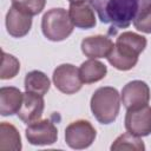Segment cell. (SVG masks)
<instances>
[{
    "mask_svg": "<svg viewBox=\"0 0 151 151\" xmlns=\"http://www.w3.org/2000/svg\"><path fill=\"white\" fill-rule=\"evenodd\" d=\"M104 24L112 28H126L151 0H87Z\"/></svg>",
    "mask_w": 151,
    "mask_h": 151,
    "instance_id": "1",
    "label": "cell"
},
{
    "mask_svg": "<svg viewBox=\"0 0 151 151\" xmlns=\"http://www.w3.org/2000/svg\"><path fill=\"white\" fill-rule=\"evenodd\" d=\"M146 38L134 32L122 33L116 44L106 57L107 61L119 71H129L133 68L138 61V55L146 47Z\"/></svg>",
    "mask_w": 151,
    "mask_h": 151,
    "instance_id": "2",
    "label": "cell"
},
{
    "mask_svg": "<svg viewBox=\"0 0 151 151\" xmlns=\"http://www.w3.org/2000/svg\"><path fill=\"white\" fill-rule=\"evenodd\" d=\"M120 109V96L111 86L99 87L91 98V111L100 124H111L116 120Z\"/></svg>",
    "mask_w": 151,
    "mask_h": 151,
    "instance_id": "3",
    "label": "cell"
},
{
    "mask_svg": "<svg viewBox=\"0 0 151 151\" xmlns=\"http://www.w3.org/2000/svg\"><path fill=\"white\" fill-rule=\"evenodd\" d=\"M73 27L68 12L61 7L47 11L41 19L42 33L51 41L65 40L73 32Z\"/></svg>",
    "mask_w": 151,
    "mask_h": 151,
    "instance_id": "4",
    "label": "cell"
},
{
    "mask_svg": "<svg viewBox=\"0 0 151 151\" xmlns=\"http://www.w3.org/2000/svg\"><path fill=\"white\" fill-rule=\"evenodd\" d=\"M97 136L96 129L87 120H76L71 123L65 130V142L66 144L76 150H81L88 147Z\"/></svg>",
    "mask_w": 151,
    "mask_h": 151,
    "instance_id": "5",
    "label": "cell"
},
{
    "mask_svg": "<svg viewBox=\"0 0 151 151\" xmlns=\"http://www.w3.org/2000/svg\"><path fill=\"white\" fill-rule=\"evenodd\" d=\"M53 83L60 92L66 94L78 92L84 84L80 79L79 70L72 64L59 65L53 72Z\"/></svg>",
    "mask_w": 151,
    "mask_h": 151,
    "instance_id": "6",
    "label": "cell"
},
{
    "mask_svg": "<svg viewBox=\"0 0 151 151\" xmlns=\"http://www.w3.org/2000/svg\"><path fill=\"white\" fill-rule=\"evenodd\" d=\"M26 138L32 145H52L57 142L58 130L50 119H39L28 124Z\"/></svg>",
    "mask_w": 151,
    "mask_h": 151,
    "instance_id": "7",
    "label": "cell"
},
{
    "mask_svg": "<svg viewBox=\"0 0 151 151\" xmlns=\"http://www.w3.org/2000/svg\"><path fill=\"white\" fill-rule=\"evenodd\" d=\"M125 127L127 132L145 137L151 133V106L145 105L138 109L127 110L125 116Z\"/></svg>",
    "mask_w": 151,
    "mask_h": 151,
    "instance_id": "8",
    "label": "cell"
},
{
    "mask_svg": "<svg viewBox=\"0 0 151 151\" xmlns=\"http://www.w3.org/2000/svg\"><path fill=\"white\" fill-rule=\"evenodd\" d=\"M120 98L127 110L145 106L150 100L149 85L142 80H132L123 87Z\"/></svg>",
    "mask_w": 151,
    "mask_h": 151,
    "instance_id": "9",
    "label": "cell"
},
{
    "mask_svg": "<svg viewBox=\"0 0 151 151\" xmlns=\"http://www.w3.org/2000/svg\"><path fill=\"white\" fill-rule=\"evenodd\" d=\"M44 107H45V103L42 96L32 92H26L24 94L21 107L17 114L25 124H31L41 118Z\"/></svg>",
    "mask_w": 151,
    "mask_h": 151,
    "instance_id": "10",
    "label": "cell"
},
{
    "mask_svg": "<svg viewBox=\"0 0 151 151\" xmlns=\"http://www.w3.org/2000/svg\"><path fill=\"white\" fill-rule=\"evenodd\" d=\"M32 27V17L12 6L6 14V28L14 38L25 37Z\"/></svg>",
    "mask_w": 151,
    "mask_h": 151,
    "instance_id": "11",
    "label": "cell"
},
{
    "mask_svg": "<svg viewBox=\"0 0 151 151\" xmlns=\"http://www.w3.org/2000/svg\"><path fill=\"white\" fill-rule=\"evenodd\" d=\"M113 46L114 45L110 38L100 34L87 37L81 41V51L90 59L106 58L112 51Z\"/></svg>",
    "mask_w": 151,
    "mask_h": 151,
    "instance_id": "12",
    "label": "cell"
},
{
    "mask_svg": "<svg viewBox=\"0 0 151 151\" xmlns=\"http://www.w3.org/2000/svg\"><path fill=\"white\" fill-rule=\"evenodd\" d=\"M68 14L73 25L78 28L88 29L96 26V17L92 6L88 1H81L76 4H70Z\"/></svg>",
    "mask_w": 151,
    "mask_h": 151,
    "instance_id": "13",
    "label": "cell"
},
{
    "mask_svg": "<svg viewBox=\"0 0 151 151\" xmlns=\"http://www.w3.org/2000/svg\"><path fill=\"white\" fill-rule=\"evenodd\" d=\"M24 100V94L17 87L6 86L0 88V113L1 116H12L18 113Z\"/></svg>",
    "mask_w": 151,
    "mask_h": 151,
    "instance_id": "14",
    "label": "cell"
},
{
    "mask_svg": "<svg viewBox=\"0 0 151 151\" xmlns=\"http://www.w3.org/2000/svg\"><path fill=\"white\" fill-rule=\"evenodd\" d=\"M0 150L19 151L21 150V137L17 127L9 123L0 124Z\"/></svg>",
    "mask_w": 151,
    "mask_h": 151,
    "instance_id": "15",
    "label": "cell"
},
{
    "mask_svg": "<svg viewBox=\"0 0 151 151\" xmlns=\"http://www.w3.org/2000/svg\"><path fill=\"white\" fill-rule=\"evenodd\" d=\"M107 73V67L96 60V59H88L84 61L79 68V76L83 83L85 84H92L101 80Z\"/></svg>",
    "mask_w": 151,
    "mask_h": 151,
    "instance_id": "16",
    "label": "cell"
},
{
    "mask_svg": "<svg viewBox=\"0 0 151 151\" xmlns=\"http://www.w3.org/2000/svg\"><path fill=\"white\" fill-rule=\"evenodd\" d=\"M51 81L47 76L41 71H31L25 77V90L39 96H44L48 92Z\"/></svg>",
    "mask_w": 151,
    "mask_h": 151,
    "instance_id": "17",
    "label": "cell"
},
{
    "mask_svg": "<svg viewBox=\"0 0 151 151\" xmlns=\"http://www.w3.org/2000/svg\"><path fill=\"white\" fill-rule=\"evenodd\" d=\"M111 150L112 151H117V150L144 151L145 150V145H144L143 140L138 136H134V134H132L130 132H125V133L120 134L112 143Z\"/></svg>",
    "mask_w": 151,
    "mask_h": 151,
    "instance_id": "18",
    "label": "cell"
},
{
    "mask_svg": "<svg viewBox=\"0 0 151 151\" xmlns=\"http://www.w3.org/2000/svg\"><path fill=\"white\" fill-rule=\"evenodd\" d=\"M20 70V63L19 60L12 55L2 51V60H1V72H0V78L2 80L6 79H12L14 78Z\"/></svg>",
    "mask_w": 151,
    "mask_h": 151,
    "instance_id": "19",
    "label": "cell"
},
{
    "mask_svg": "<svg viewBox=\"0 0 151 151\" xmlns=\"http://www.w3.org/2000/svg\"><path fill=\"white\" fill-rule=\"evenodd\" d=\"M11 1H12V6H14L15 8L22 11L24 13L31 17L41 13L46 5V0H11Z\"/></svg>",
    "mask_w": 151,
    "mask_h": 151,
    "instance_id": "20",
    "label": "cell"
},
{
    "mask_svg": "<svg viewBox=\"0 0 151 151\" xmlns=\"http://www.w3.org/2000/svg\"><path fill=\"white\" fill-rule=\"evenodd\" d=\"M134 28L143 33H151V4L147 5L134 19Z\"/></svg>",
    "mask_w": 151,
    "mask_h": 151,
    "instance_id": "21",
    "label": "cell"
},
{
    "mask_svg": "<svg viewBox=\"0 0 151 151\" xmlns=\"http://www.w3.org/2000/svg\"><path fill=\"white\" fill-rule=\"evenodd\" d=\"M70 4H76V2H81V1H87V0H68Z\"/></svg>",
    "mask_w": 151,
    "mask_h": 151,
    "instance_id": "22",
    "label": "cell"
}]
</instances>
